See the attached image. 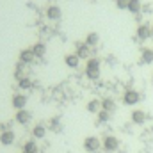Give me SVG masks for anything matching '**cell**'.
<instances>
[{
    "label": "cell",
    "instance_id": "6da1fadb",
    "mask_svg": "<svg viewBox=\"0 0 153 153\" xmlns=\"http://www.w3.org/2000/svg\"><path fill=\"white\" fill-rule=\"evenodd\" d=\"M100 68H102V62H100L96 57H89L87 62H85V75H87V78L98 80V78H100V73H102Z\"/></svg>",
    "mask_w": 153,
    "mask_h": 153
},
{
    "label": "cell",
    "instance_id": "7a4b0ae2",
    "mask_svg": "<svg viewBox=\"0 0 153 153\" xmlns=\"http://www.w3.org/2000/svg\"><path fill=\"white\" fill-rule=\"evenodd\" d=\"M141 102V93L135 91V89H126L123 93V103L128 105V107H134Z\"/></svg>",
    "mask_w": 153,
    "mask_h": 153
},
{
    "label": "cell",
    "instance_id": "3957f363",
    "mask_svg": "<svg viewBox=\"0 0 153 153\" xmlns=\"http://www.w3.org/2000/svg\"><path fill=\"white\" fill-rule=\"evenodd\" d=\"M102 148L107 153L117 152V148H119V139H117L116 135H105L103 141H102Z\"/></svg>",
    "mask_w": 153,
    "mask_h": 153
},
{
    "label": "cell",
    "instance_id": "277c9868",
    "mask_svg": "<svg viewBox=\"0 0 153 153\" xmlns=\"http://www.w3.org/2000/svg\"><path fill=\"white\" fill-rule=\"evenodd\" d=\"M100 148H102V141H100L98 137L89 135V137L84 139V150H85L87 153H96Z\"/></svg>",
    "mask_w": 153,
    "mask_h": 153
},
{
    "label": "cell",
    "instance_id": "5b68a950",
    "mask_svg": "<svg viewBox=\"0 0 153 153\" xmlns=\"http://www.w3.org/2000/svg\"><path fill=\"white\" fill-rule=\"evenodd\" d=\"M135 36H137L139 41H148V39L152 38V27H150L148 23H141V25L137 27Z\"/></svg>",
    "mask_w": 153,
    "mask_h": 153
},
{
    "label": "cell",
    "instance_id": "8992f818",
    "mask_svg": "<svg viewBox=\"0 0 153 153\" xmlns=\"http://www.w3.org/2000/svg\"><path fill=\"white\" fill-rule=\"evenodd\" d=\"M14 141H16V134L13 130H4L0 134V144L2 146H13Z\"/></svg>",
    "mask_w": 153,
    "mask_h": 153
},
{
    "label": "cell",
    "instance_id": "52a82bcc",
    "mask_svg": "<svg viewBox=\"0 0 153 153\" xmlns=\"http://www.w3.org/2000/svg\"><path fill=\"white\" fill-rule=\"evenodd\" d=\"M11 105H13L16 111L25 109V107H27V96H25V94H22V93L13 94V98H11Z\"/></svg>",
    "mask_w": 153,
    "mask_h": 153
},
{
    "label": "cell",
    "instance_id": "ba28073f",
    "mask_svg": "<svg viewBox=\"0 0 153 153\" xmlns=\"http://www.w3.org/2000/svg\"><path fill=\"white\" fill-rule=\"evenodd\" d=\"M130 119L134 125H144L146 123V112L143 109H134L132 114H130Z\"/></svg>",
    "mask_w": 153,
    "mask_h": 153
},
{
    "label": "cell",
    "instance_id": "9c48e42d",
    "mask_svg": "<svg viewBox=\"0 0 153 153\" xmlns=\"http://www.w3.org/2000/svg\"><path fill=\"white\" fill-rule=\"evenodd\" d=\"M46 18L52 20V22H59V20L62 18V11H61V7H59V5H50V7L46 9Z\"/></svg>",
    "mask_w": 153,
    "mask_h": 153
},
{
    "label": "cell",
    "instance_id": "30bf717a",
    "mask_svg": "<svg viewBox=\"0 0 153 153\" xmlns=\"http://www.w3.org/2000/svg\"><path fill=\"white\" fill-rule=\"evenodd\" d=\"M14 119H16V123H20V125H27V123H30L32 116H30V112H29V111H25V109H20V111H16Z\"/></svg>",
    "mask_w": 153,
    "mask_h": 153
},
{
    "label": "cell",
    "instance_id": "8fae6325",
    "mask_svg": "<svg viewBox=\"0 0 153 153\" xmlns=\"http://www.w3.org/2000/svg\"><path fill=\"white\" fill-rule=\"evenodd\" d=\"M34 59H36V55H34L32 48H25V50L20 52V62H23V64H30Z\"/></svg>",
    "mask_w": 153,
    "mask_h": 153
},
{
    "label": "cell",
    "instance_id": "7c38bea8",
    "mask_svg": "<svg viewBox=\"0 0 153 153\" xmlns=\"http://www.w3.org/2000/svg\"><path fill=\"white\" fill-rule=\"evenodd\" d=\"M64 64H66L68 68L75 70V68H78V64H80V57H78L76 53H68V55L64 57Z\"/></svg>",
    "mask_w": 153,
    "mask_h": 153
},
{
    "label": "cell",
    "instance_id": "4fadbf2b",
    "mask_svg": "<svg viewBox=\"0 0 153 153\" xmlns=\"http://www.w3.org/2000/svg\"><path fill=\"white\" fill-rule=\"evenodd\" d=\"M85 111L87 112H91V114H98L100 111H102V102L100 100H89L87 102V105H85Z\"/></svg>",
    "mask_w": 153,
    "mask_h": 153
},
{
    "label": "cell",
    "instance_id": "5bb4252c",
    "mask_svg": "<svg viewBox=\"0 0 153 153\" xmlns=\"http://www.w3.org/2000/svg\"><path fill=\"white\" fill-rule=\"evenodd\" d=\"M141 62L143 64H152L153 62V48H143L141 50Z\"/></svg>",
    "mask_w": 153,
    "mask_h": 153
},
{
    "label": "cell",
    "instance_id": "9a60e30c",
    "mask_svg": "<svg viewBox=\"0 0 153 153\" xmlns=\"http://www.w3.org/2000/svg\"><path fill=\"white\" fill-rule=\"evenodd\" d=\"M89 48H91V46H87L85 43H78L75 53L80 57V59H89Z\"/></svg>",
    "mask_w": 153,
    "mask_h": 153
},
{
    "label": "cell",
    "instance_id": "2e32d148",
    "mask_svg": "<svg viewBox=\"0 0 153 153\" xmlns=\"http://www.w3.org/2000/svg\"><path fill=\"white\" fill-rule=\"evenodd\" d=\"M45 135H46V126L45 125H34V128H32V137L34 139H45Z\"/></svg>",
    "mask_w": 153,
    "mask_h": 153
},
{
    "label": "cell",
    "instance_id": "e0dca14e",
    "mask_svg": "<svg viewBox=\"0 0 153 153\" xmlns=\"http://www.w3.org/2000/svg\"><path fill=\"white\" fill-rule=\"evenodd\" d=\"M116 107H117V105H116V102L112 98H103V100H102V109H103V111H107V112L112 114L116 111Z\"/></svg>",
    "mask_w": 153,
    "mask_h": 153
},
{
    "label": "cell",
    "instance_id": "ac0fdd59",
    "mask_svg": "<svg viewBox=\"0 0 153 153\" xmlns=\"http://www.w3.org/2000/svg\"><path fill=\"white\" fill-rule=\"evenodd\" d=\"M141 9H143V4H141V0H130V2H128V7H126V11H130L132 14H139V13H141Z\"/></svg>",
    "mask_w": 153,
    "mask_h": 153
},
{
    "label": "cell",
    "instance_id": "d6986e66",
    "mask_svg": "<svg viewBox=\"0 0 153 153\" xmlns=\"http://www.w3.org/2000/svg\"><path fill=\"white\" fill-rule=\"evenodd\" d=\"M87 46H96L98 43H100V36H98V32H89L87 36H85V41H84Z\"/></svg>",
    "mask_w": 153,
    "mask_h": 153
},
{
    "label": "cell",
    "instance_id": "ffe728a7",
    "mask_svg": "<svg viewBox=\"0 0 153 153\" xmlns=\"http://www.w3.org/2000/svg\"><path fill=\"white\" fill-rule=\"evenodd\" d=\"M32 52H34L36 57H43V55L46 53V45H45V43H36V45L32 46Z\"/></svg>",
    "mask_w": 153,
    "mask_h": 153
},
{
    "label": "cell",
    "instance_id": "44dd1931",
    "mask_svg": "<svg viewBox=\"0 0 153 153\" xmlns=\"http://www.w3.org/2000/svg\"><path fill=\"white\" fill-rule=\"evenodd\" d=\"M18 87L20 89H30L32 87V80L29 76H22V78H18Z\"/></svg>",
    "mask_w": 153,
    "mask_h": 153
},
{
    "label": "cell",
    "instance_id": "7402d4cb",
    "mask_svg": "<svg viewBox=\"0 0 153 153\" xmlns=\"http://www.w3.org/2000/svg\"><path fill=\"white\" fill-rule=\"evenodd\" d=\"M23 152L38 153V152H39V148H38V144H36V141H27V143L23 144Z\"/></svg>",
    "mask_w": 153,
    "mask_h": 153
},
{
    "label": "cell",
    "instance_id": "603a6c76",
    "mask_svg": "<svg viewBox=\"0 0 153 153\" xmlns=\"http://www.w3.org/2000/svg\"><path fill=\"white\" fill-rule=\"evenodd\" d=\"M109 119H111V112H107V111H103V109L96 114V121H98V123H107Z\"/></svg>",
    "mask_w": 153,
    "mask_h": 153
},
{
    "label": "cell",
    "instance_id": "cb8c5ba5",
    "mask_svg": "<svg viewBox=\"0 0 153 153\" xmlns=\"http://www.w3.org/2000/svg\"><path fill=\"white\" fill-rule=\"evenodd\" d=\"M50 128L55 132V130H61V121L57 119V117H52L50 119Z\"/></svg>",
    "mask_w": 153,
    "mask_h": 153
},
{
    "label": "cell",
    "instance_id": "d4e9b609",
    "mask_svg": "<svg viewBox=\"0 0 153 153\" xmlns=\"http://www.w3.org/2000/svg\"><path fill=\"white\" fill-rule=\"evenodd\" d=\"M128 2H130V0H116V7L121 9V11H125V9L128 7Z\"/></svg>",
    "mask_w": 153,
    "mask_h": 153
},
{
    "label": "cell",
    "instance_id": "484cf974",
    "mask_svg": "<svg viewBox=\"0 0 153 153\" xmlns=\"http://www.w3.org/2000/svg\"><path fill=\"white\" fill-rule=\"evenodd\" d=\"M152 38H153V25H152Z\"/></svg>",
    "mask_w": 153,
    "mask_h": 153
},
{
    "label": "cell",
    "instance_id": "4316f807",
    "mask_svg": "<svg viewBox=\"0 0 153 153\" xmlns=\"http://www.w3.org/2000/svg\"><path fill=\"white\" fill-rule=\"evenodd\" d=\"M22 153H29V152H22Z\"/></svg>",
    "mask_w": 153,
    "mask_h": 153
},
{
    "label": "cell",
    "instance_id": "83f0119b",
    "mask_svg": "<svg viewBox=\"0 0 153 153\" xmlns=\"http://www.w3.org/2000/svg\"><path fill=\"white\" fill-rule=\"evenodd\" d=\"M152 80H153V76H152Z\"/></svg>",
    "mask_w": 153,
    "mask_h": 153
}]
</instances>
